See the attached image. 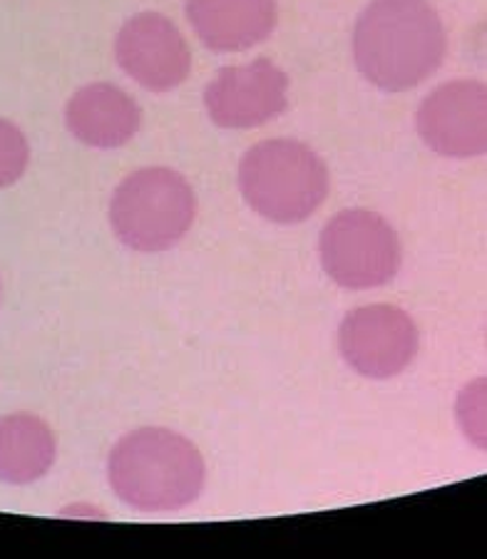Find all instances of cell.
Returning <instances> with one entry per match:
<instances>
[{
    "mask_svg": "<svg viewBox=\"0 0 487 559\" xmlns=\"http://www.w3.org/2000/svg\"><path fill=\"white\" fill-rule=\"evenodd\" d=\"M351 52L373 87L405 93L443 66L446 25L430 0H371L354 25Z\"/></svg>",
    "mask_w": 487,
    "mask_h": 559,
    "instance_id": "obj_1",
    "label": "cell"
},
{
    "mask_svg": "<svg viewBox=\"0 0 487 559\" xmlns=\"http://www.w3.org/2000/svg\"><path fill=\"white\" fill-rule=\"evenodd\" d=\"M107 480L128 508L177 512L200 498L206 465L192 440L169 428H138L117 440Z\"/></svg>",
    "mask_w": 487,
    "mask_h": 559,
    "instance_id": "obj_2",
    "label": "cell"
},
{
    "mask_svg": "<svg viewBox=\"0 0 487 559\" xmlns=\"http://www.w3.org/2000/svg\"><path fill=\"white\" fill-rule=\"evenodd\" d=\"M329 169L299 140H264L239 162V189L259 216L274 224H301L329 197Z\"/></svg>",
    "mask_w": 487,
    "mask_h": 559,
    "instance_id": "obj_3",
    "label": "cell"
},
{
    "mask_svg": "<svg viewBox=\"0 0 487 559\" xmlns=\"http://www.w3.org/2000/svg\"><path fill=\"white\" fill-rule=\"evenodd\" d=\"M194 216V189L169 167H144L124 177L110 202L115 237L140 254L177 247L192 229Z\"/></svg>",
    "mask_w": 487,
    "mask_h": 559,
    "instance_id": "obj_4",
    "label": "cell"
},
{
    "mask_svg": "<svg viewBox=\"0 0 487 559\" xmlns=\"http://www.w3.org/2000/svg\"><path fill=\"white\" fill-rule=\"evenodd\" d=\"M319 254L326 274L351 292H366L393 282L403 249L399 234L381 214L344 210L323 227Z\"/></svg>",
    "mask_w": 487,
    "mask_h": 559,
    "instance_id": "obj_5",
    "label": "cell"
},
{
    "mask_svg": "<svg viewBox=\"0 0 487 559\" xmlns=\"http://www.w3.org/2000/svg\"><path fill=\"white\" fill-rule=\"evenodd\" d=\"M338 348L358 376L388 381L401 376L416 358L418 329L399 306H360L341 323Z\"/></svg>",
    "mask_w": 487,
    "mask_h": 559,
    "instance_id": "obj_6",
    "label": "cell"
},
{
    "mask_svg": "<svg viewBox=\"0 0 487 559\" xmlns=\"http://www.w3.org/2000/svg\"><path fill=\"white\" fill-rule=\"evenodd\" d=\"M418 138L448 159H475L487 147V87L483 80H450L420 103Z\"/></svg>",
    "mask_w": 487,
    "mask_h": 559,
    "instance_id": "obj_7",
    "label": "cell"
},
{
    "mask_svg": "<svg viewBox=\"0 0 487 559\" xmlns=\"http://www.w3.org/2000/svg\"><path fill=\"white\" fill-rule=\"evenodd\" d=\"M204 107L216 128H261L286 112L288 75L266 58L222 68L204 90Z\"/></svg>",
    "mask_w": 487,
    "mask_h": 559,
    "instance_id": "obj_8",
    "label": "cell"
},
{
    "mask_svg": "<svg viewBox=\"0 0 487 559\" xmlns=\"http://www.w3.org/2000/svg\"><path fill=\"white\" fill-rule=\"evenodd\" d=\"M117 66L150 93H169L192 72V50L177 25L162 13H138L115 38Z\"/></svg>",
    "mask_w": 487,
    "mask_h": 559,
    "instance_id": "obj_9",
    "label": "cell"
},
{
    "mask_svg": "<svg viewBox=\"0 0 487 559\" xmlns=\"http://www.w3.org/2000/svg\"><path fill=\"white\" fill-rule=\"evenodd\" d=\"M185 15L212 52H241L272 38L276 0H187Z\"/></svg>",
    "mask_w": 487,
    "mask_h": 559,
    "instance_id": "obj_10",
    "label": "cell"
},
{
    "mask_svg": "<svg viewBox=\"0 0 487 559\" xmlns=\"http://www.w3.org/2000/svg\"><path fill=\"white\" fill-rule=\"evenodd\" d=\"M66 124L72 138L95 150H117L140 132L138 100L112 83L80 87L66 105Z\"/></svg>",
    "mask_w": 487,
    "mask_h": 559,
    "instance_id": "obj_11",
    "label": "cell"
},
{
    "mask_svg": "<svg viewBox=\"0 0 487 559\" xmlns=\"http://www.w3.org/2000/svg\"><path fill=\"white\" fill-rule=\"evenodd\" d=\"M58 443L48 423L33 413H11L0 418V480L31 485L50 473Z\"/></svg>",
    "mask_w": 487,
    "mask_h": 559,
    "instance_id": "obj_12",
    "label": "cell"
},
{
    "mask_svg": "<svg viewBox=\"0 0 487 559\" xmlns=\"http://www.w3.org/2000/svg\"><path fill=\"white\" fill-rule=\"evenodd\" d=\"M31 162V144L15 122L0 117V189L15 185Z\"/></svg>",
    "mask_w": 487,
    "mask_h": 559,
    "instance_id": "obj_13",
    "label": "cell"
},
{
    "mask_svg": "<svg viewBox=\"0 0 487 559\" xmlns=\"http://www.w3.org/2000/svg\"><path fill=\"white\" fill-rule=\"evenodd\" d=\"M458 420L477 448H485V378H477L460 393Z\"/></svg>",
    "mask_w": 487,
    "mask_h": 559,
    "instance_id": "obj_14",
    "label": "cell"
}]
</instances>
